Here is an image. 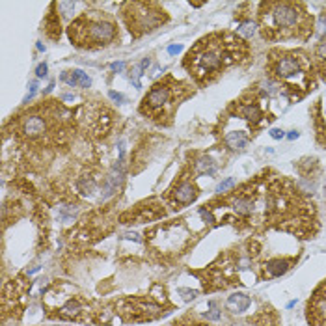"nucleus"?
<instances>
[{
    "mask_svg": "<svg viewBox=\"0 0 326 326\" xmlns=\"http://www.w3.org/2000/svg\"><path fill=\"white\" fill-rule=\"evenodd\" d=\"M60 78H62L65 84L71 86V88H73V86H82V88H90V86H92V78H90L84 71H80V69L65 71V73H62Z\"/></svg>",
    "mask_w": 326,
    "mask_h": 326,
    "instance_id": "nucleus-10",
    "label": "nucleus"
},
{
    "mask_svg": "<svg viewBox=\"0 0 326 326\" xmlns=\"http://www.w3.org/2000/svg\"><path fill=\"white\" fill-rule=\"evenodd\" d=\"M300 8L295 6V4H287V2H282V4H272L270 6V19H272V24L276 28H282V30H289V28H295L300 22Z\"/></svg>",
    "mask_w": 326,
    "mask_h": 326,
    "instance_id": "nucleus-2",
    "label": "nucleus"
},
{
    "mask_svg": "<svg viewBox=\"0 0 326 326\" xmlns=\"http://www.w3.org/2000/svg\"><path fill=\"white\" fill-rule=\"evenodd\" d=\"M80 311H82V307L80 304L73 300V298H69V300H65V304L60 307V315L65 317V319H75V317L80 315Z\"/></svg>",
    "mask_w": 326,
    "mask_h": 326,
    "instance_id": "nucleus-15",
    "label": "nucleus"
},
{
    "mask_svg": "<svg viewBox=\"0 0 326 326\" xmlns=\"http://www.w3.org/2000/svg\"><path fill=\"white\" fill-rule=\"evenodd\" d=\"M287 138H289V140H296V138H298V133H296V131H291V133L287 134Z\"/></svg>",
    "mask_w": 326,
    "mask_h": 326,
    "instance_id": "nucleus-37",
    "label": "nucleus"
},
{
    "mask_svg": "<svg viewBox=\"0 0 326 326\" xmlns=\"http://www.w3.org/2000/svg\"><path fill=\"white\" fill-rule=\"evenodd\" d=\"M196 189H194V185L190 183V181H183V183H179L175 190H173V198L177 203H183V205H189L192 201L196 200Z\"/></svg>",
    "mask_w": 326,
    "mask_h": 326,
    "instance_id": "nucleus-7",
    "label": "nucleus"
},
{
    "mask_svg": "<svg viewBox=\"0 0 326 326\" xmlns=\"http://www.w3.org/2000/svg\"><path fill=\"white\" fill-rule=\"evenodd\" d=\"M170 99V92L168 88H164V86H157V88H153L151 92L148 94V97H146V105L149 106V108H162V106L168 103Z\"/></svg>",
    "mask_w": 326,
    "mask_h": 326,
    "instance_id": "nucleus-8",
    "label": "nucleus"
},
{
    "mask_svg": "<svg viewBox=\"0 0 326 326\" xmlns=\"http://www.w3.org/2000/svg\"><path fill=\"white\" fill-rule=\"evenodd\" d=\"M88 36H90V39L95 43H106V41H110V39H114L116 28H114L112 22L97 21V22H92V24L88 26Z\"/></svg>",
    "mask_w": 326,
    "mask_h": 326,
    "instance_id": "nucleus-6",
    "label": "nucleus"
},
{
    "mask_svg": "<svg viewBox=\"0 0 326 326\" xmlns=\"http://www.w3.org/2000/svg\"><path fill=\"white\" fill-rule=\"evenodd\" d=\"M155 233L160 237H151V242L157 246L158 250H170L175 252L183 246V242L187 239V231L183 230V226L179 224H172V226H164V228H157Z\"/></svg>",
    "mask_w": 326,
    "mask_h": 326,
    "instance_id": "nucleus-1",
    "label": "nucleus"
},
{
    "mask_svg": "<svg viewBox=\"0 0 326 326\" xmlns=\"http://www.w3.org/2000/svg\"><path fill=\"white\" fill-rule=\"evenodd\" d=\"M203 317L207 319V321H220L222 317V309L216 306V302H207V311H203Z\"/></svg>",
    "mask_w": 326,
    "mask_h": 326,
    "instance_id": "nucleus-19",
    "label": "nucleus"
},
{
    "mask_svg": "<svg viewBox=\"0 0 326 326\" xmlns=\"http://www.w3.org/2000/svg\"><path fill=\"white\" fill-rule=\"evenodd\" d=\"M233 187H235V179L228 177V179H224L222 183H218V185H216L214 192H216V194H224V192H228V190L233 189Z\"/></svg>",
    "mask_w": 326,
    "mask_h": 326,
    "instance_id": "nucleus-22",
    "label": "nucleus"
},
{
    "mask_svg": "<svg viewBox=\"0 0 326 326\" xmlns=\"http://www.w3.org/2000/svg\"><path fill=\"white\" fill-rule=\"evenodd\" d=\"M309 319L315 326H326V284L319 287L313 304H309Z\"/></svg>",
    "mask_w": 326,
    "mask_h": 326,
    "instance_id": "nucleus-5",
    "label": "nucleus"
},
{
    "mask_svg": "<svg viewBox=\"0 0 326 326\" xmlns=\"http://www.w3.org/2000/svg\"><path fill=\"white\" fill-rule=\"evenodd\" d=\"M177 293L179 295H183L185 300H192V298H196V296H198V291H190V289H179Z\"/></svg>",
    "mask_w": 326,
    "mask_h": 326,
    "instance_id": "nucleus-30",
    "label": "nucleus"
},
{
    "mask_svg": "<svg viewBox=\"0 0 326 326\" xmlns=\"http://www.w3.org/2000/svg\"><path fill=\"white\" fill-rule=\"evenodd\" d=\"M149 65H151V60H149V58H144V60H142V63H140V67H142V71H144V69H148Z\"/></svg>",
    "mask_w": 326,
    "mask_h": 326,
    "instance_id": "nucleus-36",
    "label": "nucleus"
},
{
    "mask_svg": "<svg viewBox=\"0 0 326 326\" xmlns=\"http://www.w3.org/2000/svg\"><path fill=\"white\" fill-rule=\"evenodd\" d=\"M241 114L242 117H246L248 121H252V123H257L259 119H261V108L255 105V103H250V105H242L241 106Z\"/></svg>",
    "mask_w": 326,
    "mask_h": 326,
    "instance_id": "nucleus-16",
    "label": "nucleus"
},
{
    "mask_svg": "<svg viewBox=\"0 0 326 326\" xmlns=\"http://www.w3.org/2000/svg\"><path fill=\"white\" fill-rule=\"evenodd\" d=\"M222 58H224V53L220 49H214V47H209V49H203L196 54L194 58V67L198 69V73H211V71H216L222 67Z\"/></svg>",
    "mask_w": 326,
    "mask_h": 326,
    "instance_id": "nucleus-3",
    "label": "nucleus"
},
{
    "mask_svg": "<svg viewBox=\"0 0 326 326\" xmlns=\"http://www.w3.org/2000/svg\"><path fill=\"white\" fill-rule=\"evenodd\" d=\"M36 94H38V80H32L30 82V92L26 94V97H24V101H22V103H28V101H32Z\"/></svg>",
    "mask_w": 326,
    "mask_h": 326,
    "instance_id": "nucleus-29",
    "label": "nucleus"
},
{
    "mask_svg": "<svg viewBox=\"0 0 326 326\" xmlns=\"http://www.w3.org/2000/svg\"><path fill=\"white\" fill-rule=\"evenodd\" d=\"M183 51V45H172L168 47V54H179Z\"/></svg>",
    "mask_w": 326,
    "mask_h": 326,
    "instance_id": "nucleus-35",
    "label": "nucleus"
},
{
    "mask_svg": "<svg viewBox=\"0 0 326 326\" xmlns=\"http://www.w3.org/2000/svg\"><path fill=\"white\" fill-rule=\"evenodd\" d=\"M194 166H196V172L201 173V175H214V172H216V162L211 157H207V155L198 158Z\"/></svg>",
    "mask_w": 326,
    "mask_h": 326,
    "instance_id": "nucleus-14",
    "label": "nucleus"
},
{
    "mask_svg": "<svg viewBox=\"0 0 326 326\" xmlns=\"http://www.w3.org/2000/svg\"><path fill=\"white\" fill-rule=\"evenodd\" d=\"M45 119L39 116H28L24 119V123H22V133L26 134V136H39L41 133H45Z\"/></svg>",
    "mask_w": 326,
    "mask_h": 326,
    "instance_id": "nucleus-11",
    "label": "nucleus"
},
{
    "mask_svg": "<svg viewBox=\"0 0 326 326\" xmlns=\"http://www.w3.org/2000/svg\"><path fill=\"white\" fill-rule=\"evenodd\" d=\"M289 267H291V263L287 259H270L265 263V272L270 278H280L282 274L289 270Z\"/></svg>",
    "mask_w": 326,
    "mask_h": 326,
    "instance_id": "nucleus-13",
    "label": "nucleus"
},
{
    "mask_svg": "<svg viewBox=\"0 0 326 326\" xmlns=\"http://www.w3.org/2000/svg\"><path fill=\"white\" fill-rule=\"evenodd\" d=\"M47 69H49L47 63H39L38 69H36V75H38V77H47Z\"/></svg>",
    "mask_w": 326,
    "mask_h": 326,
    "instance_id": "nucleus-33",
    "label": "nucleus"
},
{
    "mask_svg": "<svg viewBox=\"0 0 326 326\" xmlns=\"http://www.w3.org/2000/svg\"><path fill=\"white\" fill-rule=\"evenodd\" d=\"M110 67H112V71L121 73V71L125 69V62H114V63H110Z\"/></svg>",
    "mask_w": 326,
    "mask_h": 326,
    "instance_id": "nucleus-32",
    "label": "nucleus"
},
{
    "mask_svg": "<svg viewBox=\"0 0 326 326\" xmlns=\"http://www.w3.org/2000/svg\"><path fill=\"white\" fill-rule=\"evenodd\" d=\"M224 142H226V146L231 149V151H241V149L246 148L248 136H246V133H242V131H231V133L226 134Z\"/></svg>",
    "mask_w": 326,
    "mask_h": 326,
    "instance_id": "nucleus-12",
    "label": "nucleus"
},
{
    "mask_svg": "<svg viewBox=\"0 0 326 326\" xmlns=\"http://www.w3.org/2000/svg\"><path fill=\"white\" fill-rule=\"evenodd\" d=\"M261 88H263V92L267 95H274L276 92H278V86L274 84V82H270V80H265V82H261Z\"/></svg>",
    "mask_w": 326,
    "mask_h": 326,
    "instance_id": "nucleus-26",
    "label": "nucleus"
},
{
    "mask_svg": "<svg viewBox=\"0 0 326 326\" xmlns=\"http://www.w3.org/2000/svg\"><path fill=\"white\" fill-rule=\"evenodd\" d=\"M140 77H142V67L136 65V67L131 71V82H133V86L140 88Z\"/></svg>",
    "mask_w": 326,
    "mask_h": 326,
    "instance_id": "nucleus-25",
    "label": "nucleus"
},
{
    "mask_svg": "<svg viewBox=\"0 0 326 326\" xmlns=\"http://www.w3.org/2000/svg\"><path fill=\"white\" fill-rule=\"evenodd\" d=\"M62 99H63V101H73L75 97H73V95H63Z\"/></svg>",
    "mask_w": 326,
    "mask_h": 326,
    "instance_id": "nucleus-38",
    "label": "nucleus"
},
{
    "mask_svg": "<svg viewBox=\"0 0 326 326\" xmlns=\"http://www.w3.org/2000/svg\"><path fill=\"white\" fill-rule=\"evenodd\" d=\"M237 32H239V36H242L244 39H252L253 36H255V22L252 21L242 22V24H239Z\"/></svg>",
    "mask_w": 326,
    "mask_h": 326,
    "instance_id": "nucleus-20",
    "label": "nucleus"
},
{
    "mask_svg": "<svg viewBox=\"0 0 326 326\" xmlns=\"http://www.w3.org/2000/svg\"><path fill=\"white\" fill-rule=\"evenodd\" d=\"M233 209H235V212L242 214V216H248V214H252L253 211V201L250 198H237L233 201Z\"/></svg>",
    "mask_w": 326,
    "mask_h": 326,
    "instance_id": "nucleus-17",
    "label": "nucleus"
},
{
    "mask_svg": "<svg viewBox=\"0 0 326 326\" xmlns=\"http://www.w3.org/2000/svg\"><path fill=\"white\" fill-rule=\"evenodd\" d=\"M274 73L284 80H293L295 77L300 75V58H296L293 54L282 56L274 65Z\"/></svg>",
    "mask_w": 326,
    "mask_h": 326,
    "instance_id": "nucleus-4",
    "label": "nucleus"
},
{
    "mask_svg": "<svg viewBox=\"0 0 326 326\" xmlns=\"http://www.w3.org/2000/svg\"><path fill=\"white\" fill-rule=\"evenodd\" d=\"M270 136H272L274 140H282V138L285 136V133L280 131V129H272V131H270Z\"/></svg>",
    "mask_w": 326,
    "mask_h": 326,
    "instance_id": "nucleus-34",
    "label": "nucleus"
},
{
    "mask_svg": "<svg viewBox=\"0 0 326 326\" xmlns=\"http://www.w3.org/2000/svg\"><path fill=\"white\" fill-rule=\"evenodd\" d=\"M250 296H246L244 293H235V295L228 296V300H226V307L235 313V315H241L244 313L248 307H250Z\"/></svg>",
    "mask_w": 326,
    "mask_h": 326,
    "instance_id": "nucleus-9",
    "label": "nucleus"
},
{
    "mask_svg": "<svg viewBox=\"0 0 326 326\" xmlns=\"http://www.w3.org/2000/svg\"><path fill=\"white\" fill-rule=\"evenodd\" d=\"M317 32L326 36V13H321L319 15V21H317Z\"/></svg>",
    "mask_w": 326,
    "mask_h": 326,
    "instance_id": "nucleus-27",
    "label": "nucleus"
},
{
    "mask_svg": "<svg viewBox=\"0 0 326 326\" xmlns=\"http://www.w3.org/2000/svg\"><path fill=\"white\" fill-rule=\"evenodd\" d=\"M315 54H317V58H319L321 62L326 63V38L319 41V45H317V49H315Z\"/></svg>",
    "mask_w": 326,
    "mask_h": 326,
    "instance_id": "nucleus-24",
    "label": "nucleus"
},
{
    "mask_svg": "<svg viewBox=\"0 0 326 326\" xmlns=\"http://www.w3.org/2000/svg\"><path fill=\"white\" fill-rule=\"evenodd\" d=\"M75 6H77L75 2H58V10L62 11V17H65V19H69L73 15Z\"/></svg>",
    "mask_w": 326,
    "mask_h": 326,
    "instance_id": "nucleus-21",
    "label": "nucleus"
},
{
    "mask_svg": "<svg viewBox=\"0 0 326 326\" xmlns=\"http://www.w3.org/2000/svg\"><path fill=\"white\" fill-rule=\"evenodd\" d=\"M77 187H78V190L84 196H92L95 190H97V183H95L94 177H80L77 181Z\"/></svg>",
    "mask_w": 326,
    "mask_h": 326,
    "instance_id": "nucleus-18",
    "label": "nucleus"
},
{
    "mask_svg": "<svg viewBox=\"0 0 326 326\" xmlns=\"http://www.w3.org/2000/svg\"><path fill=\"white\" fill-rule=\"evenodd\" d=\"M108 97L114 101V103H117V105H121V103H125V95L119 94V92H114V90H110L108 92Z\"/></svg>",
    "mask_w": 326,
    "mask_h": 326,
    "instance_id": "nucleus-28",
    "label": "nucleus"
},
{
    "mask_svg": "<svg viewBox=\"0 0 326 326\" xmlns=\"http://www.w3.org/2000/svg\"><path fill=\"white\" fill-rule=\"evenodd\" d=\"M200 214L203 216V220L207 222V224H212V222H214V216H212L207 209H200Z\"/></svg>",
    "mask_w": 326,
    "mask_h": 326,
    "instance_id": "nucleus-31",
    "label": "nucleus"
},
{
    "mask_svg": "<svg viewBox=\"0 0 326 326\" xmlns=\"http://www.w3.org/2000/svg\"><path fill=\"white\" fill-rule=\"evenodd\" d=\"M75 216H77V207H75V205H65V207H62L63 220H73Z\"/></svg>",
    "mask_w": 326,
    "mask_h": 326,
    "instance_id": "nucleus-23",
    "label": "nucleus"
}]
</instances>
